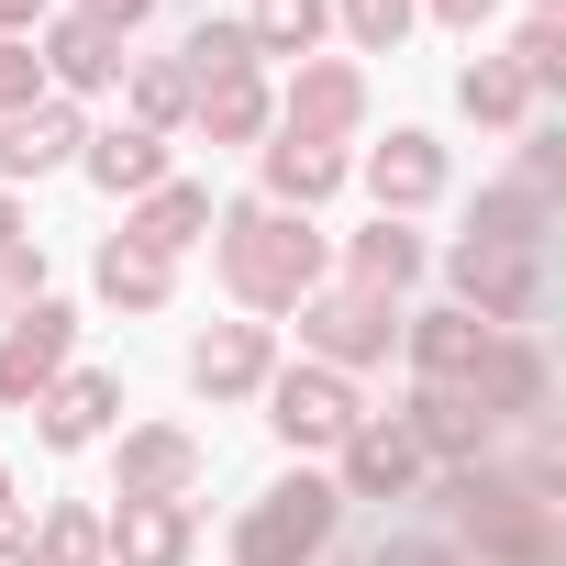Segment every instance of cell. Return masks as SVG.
Wrapping results in <instances>:
<instances>
[{
	"instance_id": "36",
	"label": "cell",
	"mask_w": 566,
	"mask_h": 566,
	"mask_svg": "<svg viewBox=\"0 0 566 566\" xmlns=\"http://www.w3.org/2000/svg\"><path fill=\"white\" fill-rule=\"evenodd\" d=\"M433 12H444V23H489V12H500V0H433Z\"/></svg>"
},
{
	"instance_id": "35",
	"label": "cell",
	"mask_w": 566,
	"mask_h": 566,
	"mask_svg": "<svg viewBox=\"0 0 566 566\" xmlns=\"http://www.w3.org/2000/svg\"><path fill=\"white\" fill-rule=\"evenodd\" d=\"M378 566H444V544H389Z\"/></svg>"
},
{
	"instance_id": "29",
	"label": "cell",
	"mask_w": 566,
	"mask_h": 566,
	"mask_svg": "<svg viewBox=\"0 0 566 566\" xmlns=\"http://www.w3.org/2000/svg\"><path fill=\"white\" fill-rule=\"evenodd\" d=\"M34 566H101V511H56L45 522V555Z\"/></svg>"
},
{
	"instance_id": "39",
	"label": "cell",
	"mask_w": 566,
	"mask_h": 566,
	"mask_svg": "<svg viewBox=\"0 0 566 566\" xmlns=\"http://www.w3.org/2000/svg\"><path fill=\"white\" fill-rule=\"evenodd\" d=\"M0 566H34V544H12V533H0Z\"/></svg>"
},
{
	"instance_id": "8",
	"label": "cell",
	"mask_w": 566,
	"mask_h": 566,
	"mask_svg": "<svg viewBox=\"0 0 566 566\" xmlns=\"http://www.w3.org/2000/svg\"><path fill=\"white\" fill-rule=\"evenodd\" d=\"M478 356H489V323H478V312H422V323H411V367H422L433 389H467Z\"/></svg>"
},
{
	"instance_id": "11",
	"label": "cell",
	"mask_w": 566,
	"mask_h": 566,
	"mask_svg": "<svg viewBox=\"0 0 566 566\" xmlns=\"http://www.w3.org/2000/svg\"><path fill=\"white\" fill-rule=\"evenodd\" d=\"M67 145H78V112L67 101H23L12 123H0V178H45Z\"/></svg>"
},
{
	"instance_id": "15",
	"label": "cell",
	"mask_w": 566,
	"mask_h": 566,
	"mask_svg": "<svg viewBox=\"0 0 566 566\" xmlns=\"http://www.w3.org/2000/svg\"><path fill=\"white\" fill-rule=\"evenodd\" d=\"M367 189H378V200H389V211H422V200H433V189H444V156H433V145H422V134H389V145H378V156H367Z\"/></svg>"
},
{
	"instance_id": "10",
	"label": "cell",
	"mask_w": 566,
	"mask_h": 566,
	"mask_svg": "<svg viewBox=\"0 0 566 566\" xmlns=\"http://www.w3.org/2000/svg\"><path fill=\"white\" fill-rule=\"evenodd\" d=\"M101 555L112 566H178L189 555V511L178 500H123V522L101 533Z\"/></svg>"
},
{
	"instance_id": "17",
	"label": "cell",
	"mask_w": 566,
	"mask_h": 566,
	"mask_svg": "<svg viewBox=\"0 0 566 566\" xmlns=\"http://www.w3.org/2000/svg\"><path fill=\"white\" fill-rule=\"evenodd\" d=\"M45 67L67 78V90H101V78H123V45H112V23H56V45H45Z\"/></svg>"
},
{
	"instance_id": "20",
	"label": "cell",
	"mask_w": 566,
	"mask_h": 566,
	"mask_svg": "<svg viewBox=\"0 0 566 566\" xmlns=\"http://www.w3.org/2000/svg\"><path fill=\"white\" fill-rule=\"evenodd\" d=\"M90 178H101V189H156V178H167V145H156L145 123H134V134H101V145H90Z\"/></svg>"
},
{
	"instance_id": "30",
	"label": "cell",
	"mask_w": 566,
	"mask_h": 566,
	"mask_svg": "<svg viewBox=\"0 0 566 566\" xmlns=\"http://www.w3.org/2000/svg\"><path fill=\"white\" fill-rule=\"evenodd\" d=\"M345 23H356V45H378V56H389V45L411 34V0H345Z\"/></svg>"
},
{
	"instance_id": "23",
	"label": "cell",
	"mask_w": 566,
	"mask_h": 566,
	"mask_svg": "<svg viewBox=\"0 0 566 566\" xmlns=\"http://www.w3.org/2000/svg\"><path fill=\"white\" fill-rule=\"evenodd\" d=\"M200 222H211V189H156V200H145V222H134V244H145V255H178Z\"/></svg>"
},
{
	"instance_id": "4",
	"label": "cell",
	"mask_w": 566,
	"mask_h": 566,
	"mask_svg": "<svg viewBox=\"0 0 566 566\" xmlns=\"http://www.w3.org/2000/svg\"><path fill=\"white\" fill-rule=\"evenodd\" d=\"M455 290H467L478 312H500V323H533V312H544V277H533L522 244H455Z\"/></svg>"
},
{
	"instance_id": "6",
	"label": "cell",
	"mask_w": 566,
	"mask_h": 566,
	"mask_svg": "<svg viewBox=\"0 0 566 566\" xmlns=\"http://www.w3.org/2000/svg\"><path fill=\"white\" fill-rule=\"evenodd\" d=\"M67 367V312L34 301L12 334H0V400H45V378Z\"/></svg>"
},
{
	"instance_id": "22",
	"label": "cell",
	"mask_w": 566,
	"mask_h": 566,
	"mask_svg": "<svg viewBox=\"0 0 566 566\" xmlns=\"http://www.w3.org/2000/svg\"><path fill=\"white\" fill-rule=\"evenodd\" d=\"M312 34H323V0H255V23H244L255 56H312Z\"/></svg>"
},
{
	"instance_id": "28",
	"label": "cell",
	"mask_w": 566,
	"mask_h": 566,
	"mask_svg": "<svg viewBox=\"0 0 566 566\" xmlns=\"http://www.w3.org/2000/svg\"><path fill=\"white\" fill-rule=\"evenodd\" d=\"M455 101H467V112H478V123H511V112H522V78H511V67H500V56H478V67H467V78H455Z\"/></svg>"
},
{
	"instance_id": "25",
	"label": "cell",
	"mask_w": 566,
	"mask_h": 566,
	"mask_svg": "<svg viewBox=\"0 0 566 566\" xmlns=\"http://www.w3.org/2000/svg\"><path fill=\"white\" fill-rule=\"evenodd\" d=\"M411 266H422V244H411V233H400V222L378 211V233H356V290L378 301V290H400Z\"/></svg>"
},
{
	"instance_id": "9",
	"label": "cell",
	"mask_w": 566,
	"mask_h": 566,
	"mask_svg": "<svg viewBox=\"0 0 566 566\" xmlns=\"http://www.w3.org/2000/svg\"><path fill=\"white\" fill-rule=\"evenodd\" d=\"M400 433H411L422 455H455V467H478V444H489V411H478V389H422Z\"/></svg>"
},
{
	"instance_id": "2",
	"label": "cell",
	"mask_w": 566,
	"mask_h": 566,
	"mask_svg": "<svg viewBox=\"0 0 566 566\" xmlns=\"http://www.w3.org/2000/svg\"><path fill=\"white\" fill-rule=\"evenodd\" d=\"M334 511H345V500H334L323 478H277V489L244 511L233 555H244V566H312V555L334 544Z\"/></svg>"
},
{
	"instance_id": "42",
	"label": "cell",
	"mask_w": 566,
	"mask_h": 566,
	"mask_svg": "<svg viewBox=\"0 0 566 566\" xmlns=\"http://www.w3.org/2000/svg\"><path fill=\"white\" fill-rule=\"evenodd\" d=\"M0 500H12V489H0Z\"/></svg>"
},
{
	"instance_id": "21",
	"label": "cell",
	"mask_w": 566,
	"mask_h": 566,
	"mask_svg": "<svg viewBox=\"0 0 566 566\" xmlns=\"http://www.w3.org/2000/svg\"><path fill=\"white\" fill-rule=\"evenodd\" d=\"M101 290H112L123 312H156V301H167V255H145L134 233H123V244H101Z\"/></svg>"
},
{
	"instance_id": "12",
	"label": "cell",
	"mask_w": 566,
	"mask_h": 566,
	"mask_svg": "<svg viewBox=\"0 0 566 566\" xmlns=\"http://www.w3.org/2000/svg\"><path fill=\"white\" fill-rule=\"evenodd\" d=\"M189 378H200L211 400L255 389V378H266V323H222V334H200V345H189Z\"/></svg>"
},
{
	"instance_id": "24",
	"label": "cell",
	"mask_w": 566,
	"mask_h": 566,
	"mask_svg": "<svg viewBox=\"0 0 566 566\" xmlns=\"http://www.w3.org/2000/svg\"><path fill=\"white\" fill-rule=\"evenodd\" d=\"M467 244H522V255H533V244H544V189H489Z\"/></svg>"
},
{
	"instance_id": "31",
	"label": "cell",
	"mask_w": 566,
	"mask_h": 566,
	"mask_svg": "<svg viewBox=\"0 0 566 566\" xmlns=\"http://www.w3.org/2000/svg\"><path fill=\"white\" fill-rule=\"evenodd\" d=\"M511 78H522V90H555V78H566V34H555V23H533V34H522V67H511Z\"/></svg>"
},
{
	"instance_id": "40",
	"label": "cell",
	"mask_w": 566,
	"mask_h": 566,
	"mask_svg": "<svg viewBox=\"0 0 566 566\" xmlns=\"http://www.w3.org/2000/svg\"><path fill=\"white\" fill-rule=\"evenodd\" d=\"M0 244H23V222H12V200H0Z\"/></svg>"
},
{
	"instance_id": "27",
	"label": "cell",
	"mask_w": 566,
	"mask_h": 566,
	"mask_svg": "<svg viewBox=\"0 0 566 566\" xmlns=\"http://www.w3.org/2000/svg\"><path fill=\"white\" fill-rule=\"evenodd\" d=\"M244 67H255L244 23H200V34H189V67H178V78H189V90H211V78H244Z\"/></svg>"
},
{
	"instance_id": "7",
	"label": "cell",
	"mask_w": 566,
	"mask_h": 566,
	"mask_svg": "<svg viewBox=\"0 0 566 566\" xmlns=\"http://www.w3.org/2000/svg\"><path fill=\"white\" fill-rule=\"evenodd\" d=\"M411 467H422V444H411L400 422H356V433H345V489H334V500H400Z\"/></svg>"
},
{
	"instance_id": "38",
	"label": "cell",
	"mask_w": 566,
	"mask_h": 566,
	"mask_svg": "<svg viewBox=\"0 0 566 566\" xmlns=\"http://www.w3.org/2000/svg\"><path fill=\"white\" fill-rule=\"evenodd\" d=\"M34 12H45V0H0V23H34Z\"/></svg>"
},
{
	"instance_id": "37",
	"label": "cell",
	"mask_w": 566,
	"mask_h": 566,
	"mask_svg": "<svg viewBox=\"0 0 566 566\" xmlns=\"http://www.w3.org/2000/svg\"><path fill=\"white\" fill-rule=\"evenodd\" d=\"M90 23H145V0H90Z\"/></svg>"
},
{
	"instance_id": "13",
	"label": "cell",
	"mask_w": 566,
	"mask_h": 566,
	"mask_svg": "<svg viewBox=\"0 0 566 566\" xmlns=\"http://www.w3.org/2000/svg\"><path fill=\"white\" fill-rule=\"evenodd\" d=\"M467 389H478V411H489V422H500V411H511V422H533V411H544V356H533V345H489Z\"/></svg>"
},
{
	"instance_id": "41",
	"label": "cell",
	"mask_w": 566,
	"mask_h": 566,
	"mask_svg": "<svg viewBox=\"0 0 566 566\" xmlns=\"http://www.w3.org/2000/svg\"><path fill=\"white\" fill-rule=\"evenodd\" d=\"M544 23H555V0H544Z\"/></svg>"
},
{
	"instance_id": "18",
	"label": "cell",
	"mask_w": 566,
	"mask_h": 566,
	"mask_svg": "<svg viewBox=\"0 0 566 566\" xmlns=\"http://www.w3.org/2000/svg\"><path fill=\"white\" fill-rule=\"evenodd\" d=\"M334 178H345V156L312 145V134H277V145H266V189H277V200H323Z\"/></svg>"
},
{
	"instance_id": "1",
	"label": "cell",
	"mask_w": 566,
	"mask_h": 566,
	"mask_svg": "<svg viewBox=\"0 0 566 566\" xmlns=\"http://www.w3.org/2000/svg\"><path fill=\"white\" fill-rule=\"evenodd\" d=\"M222 277L255 301V312H290V301H312V277H323V244L277 211V200H255V211H233L222 222Z\"/></svg>"
},
{
	"instance_id": "5",
	"label": "cell",
	"mask_w": 566,
	"mask_h": 566,
	"mask_svg": "<svg viewBox=\"0 0 566 566\" xmlns=\"http://www.w3.org/2000/svg\"><path fill=\"white\" fill-rule=\"evenodd\" d=\"M301 334L334 356V367H367V356H389V301H367V290H334V301H301Z\"/></svg>"
},
{
	"instance_id": "19",
	"label": "cell",
	"mask_w": 566,
	"mask_h": 566,
	"mask_svg": "<svg viewBox=\"0 0 566 566\" xmlns=\"http://www.w3.org/2000/svg\"><path fill=\"white\" fill-rule=\"evenodd\" d=\"M34 411H45V444H90V433L112 422V378H56Z\"/></svg>"
},
{
	"instance_id": "32",
	"label": "cell",
	"mask_w": 566,
	"mask_h": 566,
	"mask_svg": "<svg viewBox=\"0 0 566 566\" xmlns=\"http://www.w3.org/2000/svg\"><path fill=\"white\" fill-rule=\"evenodd\" d=\"M134 101H145V134H156V123H178V112H189V78H178V67H145V78H134Z\"/></svg>"
},
{
	"instance_id": "33",
	"label": "cell",
	"mask_w": 566,
	"mask_h": 566,
	"mask_svg": "<svg viewBox=\"0 0 566 566\" xmlns=\"http://www.w3.org/2000/svg\"><path fill=\"white\" fill-rule=\"evenodd\" d=\"M34 78H45V56L0 34V112H23V101H34Z\"/></svg>"
},
{
	"instance_id": "3",
	"label": "cell",
	"mask_w": 566,
	"mask_h": 566,
	"mask_svg": "<svg viewBox=\"0 0 566 566\" xmlns=\"http://www.w3.org/2000/svg\"><path fill=\"white\" fill-rule=\"evenodd\" d=\"M266 422L290 433V444H345L367 411H356V389H345L334 367H290V378L266 389Z\"/></svg>"
},
{
	"instance_id": "26",
	"label": "cell",
	"mask_w": 566,
	"mask_h": 566,
	"mask_svg": "<svg viewBox=\"0 0 566 566\" xmlns=\"http://www.w3.org/2000/svg\"><path fill=\"white\" fill-rule=\"evenodd\" d=\"M189 101H200V123H211L222 145H244V134L266 123V90H255V67H244V78H211V90H189Z\"/></svg>"
},
{
	"instance_id": "34",
	"label": "cell",
	"mask_w": 566,
	"mask_h": 566,
	"mask_svg": "<svg viewBox=\"0 0 566 566\" xmlns=\"http://www.w3.org/2000/svg\"><path fill=\"white\" fill-rule=\"evenodd\" d=\"M34 277H45V266H34V244H0V301H23Z\"/></svg>"
},
{
	"instance_id": "14",
	"label": "cell",
	"mask_w": 566,
	"mask_h": 566,
	"mask_svg": "<svg viewBox=\"0 0 566 566\" xmlns=\"http://www.w3.org/2000/svg\"><path fill=\"white\" fill-rule=\"evenodd\" d=\"M356 112H367L356 67H301V78H290V134H312V145H323V134H345Z\"/></svg>"
},
{
	"instance_id": "16",
	"label": "cell",
	"mask_w": 566,
	"mask_h": 566,
	"mask_svg": "<svg viewBox=\"0 0 566 566\" xmlns=\"http://www.w3.org/2000/svg\"><path fill=\"white\" fill-rule=\"evenodd\" d=\"M200 478V444L189 433H134L123 444V500H178Z\"/></svg>"
}]
</instances>
